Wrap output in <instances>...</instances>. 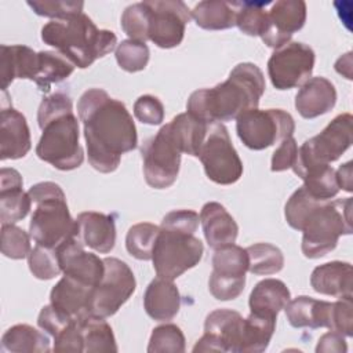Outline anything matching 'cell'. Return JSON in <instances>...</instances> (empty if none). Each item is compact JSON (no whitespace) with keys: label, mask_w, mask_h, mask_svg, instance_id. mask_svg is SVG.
Returning a JSON list of instances; mask_svg holds the SVG:
<instances>
[{"label":"cell","mask_w":353,"mask_h":353,"mask_svg":"<svg viewBox=\"0 0 353 353\" xmlns=\"http://www.w3.org/2000/svg\"><path fill=\"white\" fill-rule=\"evenodd\" d=\"M310 285L323 295L352 298V265L342 261L320 265L310 274Z\"/></svg>","instance_id":"484cf974"},{"label":"cell","mask_w":353,"mask_h":353,"mask_svg":"<svg viewBox=\"0 0 353 353\" xmlns=\"http://www.w3.org/2000/svg\"><path fill=\"white\" fill-rule=\"evenodd\" d=\"M28 265L32 274L39 280H51L62 272L55 248L39 244L30 250L28 255Z\"/></svg>","instance_id":"ee69618b"},{"label":"cell","mask_w":353,"mask_h":353,"mask_svg":"<svg viewBox=\"0 0 353 353\" xmlns=\"http://www.w3.org/2000/svg\"><path fill=\"white\" fill-rule=\"evenodd\" d=\"M263 92L262 70L251 62H243L232 69L223 83L192 92L186 112L208 124L225 123L236 120L250 109H256Z\"/></svg>","instance_id":"7a4b0ae2"},{"label":"cell","mask_w":353,"mask_h":353,"mask_svg":"<svg viewBox=\"0 0 353 353\" xmlns=\"http://www.w3.org/2000/svg\"><path fill=\"white\" fill-rule=\"evenodd\" d=\"M248 254V272L258 276L279 273L284 266L281 250L269 243H256L245 248Z\"/></svg>","instance_id":"d590c367"},{"label":"cell","mask_w":353,"mask_h":353,"mask_svg":"<svg viewBox=\"0 0 353 353\" xmlns=\"http://www.w3.org/2000/svg\"><path fill=\"white\" fill-rule=\"evenodd\" d=\"M30 250V234L14 223L1 225V252L4 256L23 259Z\"/></svg>","instance_id":"f6af8a7d"},{"label":"cell","mask_w":353,"mask_h":353,"mask_svg":"<svg viewBox=\"0 0 353 353\" xmlns=\"http://www.w3.org/2000/svg\"><path fill=\"white\" fill-rule=\"evenodd\" d=\"M331 302L319 301L312 296L299 295L290 299L284 306L288 323L295 328L328 327Z\"/></svg>","instance_id":"4316f807"},{"label":"cell","mask_w":353,"mask_h":353,"mask_svg":"<svg viewBox=\"0 0 353 353\" xmlns=\"http://www.w3.org/2000/svg\"><path fill=\"white\" fill-rule=\"evenodd\" d=\"M159 230L160 226L149 222H139L132 225L125 236V248L128 254L139 261L152 259V252Z\"/></svg>","instance_id":"8d00e7d4"},{"label":"cell","mask_w":353,"mask_h":353,"mask_svg":"<svg viewBox=\"0 0 353 353\" xmlns=\"http://www.w3.org/2000/svg\"><path fill=\"white\" fill-rule=\"evenodd\" d=\"M77 113L84 125L88 163L103 174L116 171L121 154L138 145L137 128L125 105L102 88H90L79 98Z\"/></svg>","instance_id":"6da1fadb"},{"label":"cell","mask_w":353,"mask_h":353,"mask_svg":"<svg viewBox=\"0 0 353 353\" xmlns=\"http://www.w3.org/2000/svg\"><path fill=\"white\" fill-rule=\"evenodd\" d=\"M352 167L353 163L347 161L345 164H342L338 171H336V181H338V186L339 189H343L346 192H352L353 190V178H352Z\"/></svg>","instance_id":"11a10c76"},{"label":"cell","mask_w":353,"mask_h":353,"mask_svg":"<svg viewBox=\"0 0 353 353\" xmlns=\"http://www.w3.org/2000/svg\"><path fill=\"white\" fill-rule=\"evenodd\" d=\"M291 299L287 285L279 279H265L255 284L250 294L248 305L251 313L277 317L279 312Z\"/></svg>","instance_id":"83f0119b"},{"label":"cell","mask_w":353,"mask_h":353,"mask_svg":"<svg viewBox=\"0 0 353 353\" xmlns=\"http://www.w3.org/2000/svg\"><path fill=\"white\" fill-rule=\"evenodd\" d=\"M54 352H84L83 335L77 321L70 323L54 336Z\"/></svg>","instance_id":"816d5d0a"},{"label":"cell","mask_w":353,"mask_h":353,"mask_svg":"<svg viewBox=\"0 0 353 353\" xmlns=\"http://www.w3.org/2000/svg\"><path fill=\"white\" fill-rule=\"evenodd\" d=\"M277 317L250 313L243 321L240 353H261L268 349L276 330Z\"/></svg>","instance_id":"1f68e13d"},{"label":"cell","mask_w":353,"mask_h":353,"mask_svg":"<svg viewBox=\"0 0 353 353\" xmlns=\"http://www.w3.org/2000/svg\"><path fill=\"white\" fill-rule=\"evenodd\" d=\"M116 61L119 66L130 73L141 72L149 62V48L145 43L137 40H123L116 47Z\"/></svg>","instance_id":"b9f144b4"},{"label":"cell","mask_w":353,"mask_h":353,"mask_svg":"<svg viewBox=\"0 0 353 353\" xmlns=\"http://www.w3.org/2000/svg\"><path fill=\"white\" fill-rule=\"evenodd\" d=\"M314 51L305 43L288 41L276 48L268 61V74L274 88L291 90L305 84L313 72Z\"/></svg>","instance_id":"4fadbf2b"},{"label":"cell","mask_w":353,"mask_h":353,"mask_svg":"<svg viewBox=\"0 0 353 353\" xmlns=\"http://www.w3.org/2000/svg\"><path fill=\"white\" fill-rule=\"evenodd\" d=\"M149 22H150V15L145 1L128 6L123 11L121 19H120V25L124 33L131 40H137L142 43L149 40Z\"/></svg>","instance_id":"ab89813d"},{"label":"cell","mask_w":353,"mask_h":353,"mask_svg":"<svg viewBox=\"0 0 353 353\" xmlns=\"http://www.w3.org/2000/svg\"><path fill=\"white\" fill-rule=\"evenodd\" d=\"M1 350L10 353H47L51 350L50 339L29 324H17L1 336Z\"/></svg>","instance_id":"4dcf8cb0"},{"label":"cell","mask_w":353,"mask_h":353,"mask_svg":"<svg viewBox=\"0 0 353 353\" xmlns=\"http://www.w3.org/2000/svg\"><path fill=\"white\" fill-rule=\"evenodd\" d=\"M298 153V143L294 137L285 138L280 142L279 148L273 152L270 170L273 172H281L288 168H292Z\"/></svg>","instance_id":"f5cc1de1"},{"label":"cell","mask_w":353,"mask_h":353,"mask_svg":"<svg viewBox=\"0 0 353 353\" xmlns=\"http://www.w3.org/2000/svg\"><path fill=\"white\" fill-rule=\"evenodd\" d=\"M84 247L85 245L77 239V236H73L59 244L55 251L61 270L65 276L90 287H95L102 280L105 263L98 255L87 252Z\"/></svg>","instance_id":"2e32d148"},{"label":"cell","mask_w":353,"mask_h":353,"mask_svg":"<svg viewBox=\"0 0 353 353\" xmlns=\"http://www.w3.org/2000/svg\"><path fill=\"white\" fill-rule=\"evenodd\" d=\"M335 70L339 74H343L346 79H352V52H347L338 58L335 62Z\"/></svg>","instance_id":"9f6ffc18"},{"label":"cell","mask_w":353,"mask_h":353,"mask_svg":"<svg viewBox=\"0 0 353 353\" xmlns=\"http://www.w3.org/2000/svg\"><path fill=\"white\" fill-rule=\"evenodd\" d=\"M168 124L182 153L199 157L210 124L193 117L188 112L179 113Z\"/></svg>","instance_id":"f546056e"},{"label":"cell","mask_w":353,"mask_h":353,"mask_svg":"<svg viewBox=\"0 0 353 353\" xmlns=\"http://www.w3.org/2000/svg\"><path fill=\"white\" fill-rule=\"evenodd\" d=\"M102 280L92 288L90 314L97 317L113 316L134 294L137 281L130 266L119 258H105Z\"/></svg>","instance_id":"7c38bea8"},{"label":"cell","mask_w":353,"mask_h":353,"mask_svg":"<svg viewBox=\"0 0 353 353\" xmlns=\"http://www.w3.org/2000/svg\"><path fill=\"white\" fill-rule=\"evenodd\" d=\"M321 203H324V201L314 199V197L303 188V185H302L301 188H298V189L291 194V197H290L288 201L285 203V207H284V216H285L287 223H288L292 229L301 232L302 225H303V221H305V218L307 216V214H309L314 207H317V205L321 204Z\"/></svg>","instance_id":"7bdbcfd3"},{"label":"cell","mask_w":353,"mask_h":353,"mask_svg":"<svg viewBox=\"0 0 353 353\" xmlns=\"http://www.w3.org/2000/svg\"><path fill=\"white\" fill-rule=\"evenodd\" d=\"M352 197L328 200L314 207L303 221L302 252L309 259H317L332 251L342 234H350Z\"/></svg>","instance_id":"8992f818"},{"label":"cell","mask_w":353,"mask_h":353,"mask_svg":"<svg viewBox=\"0 0 353 353\" xmlns=\"http://www.w3.org/2000/svg\"><path fill=\"white\" fill-rule=\"evenodd\" d=\"M134 116L141 123L159 125L164 120V106L157 97L141 95L134 103Z\"/></svg>","instance_id":"681fc988"},{"label":"cell","mask_w":353,"mask_h":353,"mask_svg":"<svg viewBox=\"0 0 353 353\" xmlns=\"http://www.w3.org/2000/svg\"><path fill=\"white\" fill-rule=\"evenodd\" d=\"M28 6L33 10L34 14L40 17H47L52 19H62L73 14L83 12L84 3L83 1H61V0H52V1H28Z\"/></svg>","instance_id":"7dc6e473"},{"label":"cell","mask_w":353,"mask_h":353,"mask_svg":"<svg viewBox=\"0 0 353 353\" xmlns=\"http://www.w3.org/2000/svg\"><path fill=\"white\" fill-rule=\"evenodd\" d=\"M145 181L150 188H170L178 178L182 150L176 143L170 124L146 139L141 148Z\"/></svg>","instance_id":"30bf717a"},{"label":"cell","mask_w":353,"mask_h":353,"mask_svg":"<svg viewBox=\"0 0 353 353\" xmlns=\"http://www.w3.org/2000/svg\"><path fill=\"white\" fill-rule=\"evenodd\" d=\"M204 247L194 233L160 225L153 247L152 262L159 277L175 280L194 268L203 258Z\"/></svg>","instance_id":"52a82bcc"},{"label":"cell","mask_w":353,"mask_h":353,"mask_svg":"<svg viewBox=\"0 0 353 353\" xmlns=\"http://www.w3.org/2000/svg\"><path fill=\"white\" fill-rule=\"evenodd\" d=\"M316 352L317 353H321V352H325V353H346L347 352V345H346V341H345V336L339 332H335V331H330V332H325L320 336L319 339V343L316 346Z\"/></svg>","instance_id":"db71d44e"},{"label":"cell","mask_w":353,"mask_h":353,"mask_svg":"<svg viewBox=\"0 0 353 353\" xmlns=\"http://www.w3.org/2000/svg\"><path fill=\"white\" fill-rule=\"evenodd\" d=\"M248 270L247 250L233 244L216 248L212 255V273L226 277H245Z\"/></svg>","instance_id":"e575fe53"},{"label":"cell","mask_w":353,"mask_h":353,"mask_svg":"<svg viewBox=\"0 0 353 353\" xmlns=\"http://www.w3.org/2000/svg\"><path fill=\"white\" fill-rule=\"evenodd\" d=\"M269 1H237L236 26L248 36H262L268 25Z\"/></svg>","instance_id":"f35d334b"},{"label":"cell","mask_w":353,"mask_h":353,"mask_svg":"<svg viewBox=\"0 0 353 353\" xmlns=\"http://www.w3.org/2000/svg\"><path fill=\"white\" fill-rule=\"evenodd\" d=\"M28 193L36 204L29 223V234L36 244L57 248L76 236V219L72 218L66 196L58 183L39 182L29 188Z\"/></svg>","instance_id":"5b68a950"},{"label":"cell","mask_w":353,"mask_h":353,"mask_svg":"<svg viewBox=\"0 0 353 353\" xmlns=\"http://www.w3.org/2000/svg\"><path fill=\"white\" fill-rule=\"evenodd\" d=\"M41 40L80 69L91 66L98 58L113 51L117 44L112 30L98 29L84 12L51 19L41 28Z\"/></svg>","instance_id":"277c9868"},{"label":"cell","mask_w":353,"mask_h":353,"mask_svg":"<svg viewBox=\"0 0 353 353\" xmlns=\"http://www.w3.org/2000/svg\"><path fill=\"white\" fill-rule=\"evenodd\" d=\"M190 17L205 30H223L236 26L237 1L204 0L194 6Z\"/></svg>","instance_id":"f1b7e54d"},{"label":"cell","mask_w":353,"mask_h":353,"mask_svg":"<svg viewBox=\"0 0 353 353\" xmlns=\"http://www.w3.org/2000/svg\"><path fill=\"white\" fill-rule=\"evenodd\" d=\"M306 22V3L302 0H279L268 11V25L261 36L270 48L287 44L292 34L303 28Z\"/></svg>","instance_id":"e0dca14e"},{"label":"cell","mask_w":353,"mask_h":353,"mask_svg":"<svg viewBox=\"0 0 353 353\" xmlns=\"http://www.w3.org/2000/svg\"><path fill=\"white\" fill-rule=\"evenodd\" d=\"M143 307L148 316L156 321L174 319L181 309V295L172 280L159 276L153 279L146 287Z\"/></svg>","instance_id":"d4e9b609"},{"label":"cell","mask_w":353,"mask_h":353,"mask_svg":"<svg viewBox=\"0 0 353 353\" xmlns=\"http://www.w3.org/2000/svg\"><path fill=\"white\" fill-rule=\"evenodd\" d=\"M74 320L69 319L66 314H63L62 312H59L55 306L46 305L41 307L39 317H37V324L39 327L48 332L50 335H52V338L55 335H58L63 328H66L70 323H73Z\"/></svg>","instance_id":"f907efd6"},{"label":"cell","mask_w":353,"mask_h":353,"mask_svg":"<svg viewBox=\"0 0 353 353\" xmlns=\"http://www.w3.org/2000/svg\"><path fill=\"white\" fill-rule=\"evenodd\" d=\"M76 223V236L85 247L99 254H108L113 250L116 243V225L112 215L85 211L77 215Z\"/></svg>","instance_id":"ffe728a7"},{"label":"cell","mask_w":353,"mask_h":353,"mask_svg":"<svg viewBox=\"0 0 353 353\" xmlns=\"http://www.w3.org/2000/svg\"><path fill=\"white\" fill-rule=\"evenodd\" d=\"M92 288L63 274L50 292V303L69 319L79 321L90 316Z\"/></svg>","instance_id":"44dd1931"},{"label":"cell","mask_w":353,"mask_h":353,"mask_svg":"<svg viewBox=\"0 0 353 353\" xmlns=\"http://www.w3.org/2000/svg\"><path fill=\"white\" fill-rule=\"evenodd\" d=\"M245 277H226L211 272L208 288L211 295L218 301H232L244 291Z\"/></svg>","instance_id":"c3c4849f"},{"label":"cell","mask_w":353,"mask_h":353,"mask_svg":"<svg viewBox=\"0 0 353 353\" xmlns=\"http://www.w3.org/2000/svg\"><path fill=\"white\" fill-rule=\"evenodd\" d=\"M243 316L230 309H216L204 321V335L193 346V352L240 353Z\"/></svg>","instance_id":"9a60e30c"},{"label":"cell","mask_w":353,"mask_h":353,"mask_svg":"<svg viewBox=\"0 0 353 353\" xmlns=\"http://www.w3.org/2000/svg\"><path fill=\"white\" fill-rule=\"evenodd\" d=\"M77 323L83 335L84 352H117L114 334L105 319L90 314Z\"/></svg>","instance_id":"d6a6232c"},{"label":"cell","mask_w":353,"mask_h":353,"mask_svg":"<svg viewBox=\"0 0 353 353\" xmlns=\"http://www.w3.org/2000/svg\"><path fill=\"white\" fill-rule=\"evenodd\" d=\"M0 51L3 91H6L15 79H29L34 81L39 72V52L22 44H1Z\"/></svg>","instance_id":"cb8c5ba5"},{"label":"cell","mask_w":353,"mask_h":353,"mask_svg":"<svg viewBox=\"0 0 353 353\" xmlns=\"http://www.w3.org/2000/svg\"><path fill=\"white\" fill-rule=\"evenodd\" d=\"M37 123L41 128L36 146L37 157L61 171L79 168L84 152L79 142V121L73 113L72 98L65 92H54L43 98L37 110Z\"/></svg>","instance_id":"3957f363"},{"label":"cell","mask_w":353,"mask_h":353,"mask_svg":"<svg viewBox=\"0 0 353 353\" xmlns=\"http://www.w3.org/2000/svg\"><path fill=\"white\" fill-rule=\"evenodd\" d=\"M74 65L62 54L55 51H39V72L34 79L40 91L48 92L52 84L68 79Z\"/></svg>","instance_id":"836d02e7"},{"label":"cell","mask_w":353,"mask_h":353,"mask_svg":"<svg viewBox=\"0 0 353 353\" xmlns=\"http://www.w3.org/2000/svg\"><path fill=\"white\" fill-rule=\"evenodd\" d=\"M22 176L14 168L0 171V221L1 225L23 219L32 207L29 193L22 190Z\"/></svg>","instance_id":"d6986e66"},{"label":"cell","mask_w":353,"mask_h":353,"mask_svg":"<svg viewBox=\"0 0 353 353\" xmlns=\"http://www.w3.org/2000/svg\"><path fill=\"white\" fill-rule=\"evenodd\" d=\"M200 222L204 237L212 250L233 244L239 234V226L226 208L216 203H205L200 211Z\"/></svg>","instance_id":"603a6c76"},{"label":"cell","mask_w":353,"mask_h":353,"mask_svg":"<svg viewBox=\"0 0 353 353\" xmlns=\"http://www.w3.org/2000/svg\"><path fill=\"white\" fill-rule=\"evenodd\" d=\"M336 102V90L325 77H312L301 85L295 95V109L303 119H314L328 113Z\"/></svg>","instance_id":"7402d4cb"},{"label":"cell","mask_w":353,"mask_h":353,"mask_svg":"<svg viewBox=\"0 0 353 353\" xmlns=\"http://www.w3.org/2000/svg\"><path fill=\"white\" fill-rule=\"evenodd\" d=\"M199 159L207 178L218 185H232L243 175V161L222 123L210 124Z\"/></svg>","instance_id":"8fae6325"},{"label":"cell","mask_w":353,"mask_h":353,"mask_svg":"<svg viewBox=\"0 0 353 353\" xmlns=\"http://www.w3.org/2000/svg\"><path fill=\"white\" fill-rule=\"evenodd\" d=\"M145 3L150 15L149 40L160 48L179 46L190 19L188 6L181 0H149Z\"/></svg>","instance_id":"5bb4252c"},{"label":"cell","mask_w":353,"mask_h":353,"mask_svg":"<svg viewBox=\"0 0 353 353\" xmlns=\"http://www.w3.org/2000/svg\"><path fill=\"white\" fill-rule=\"evenodd\" d=\"M352 298H339L331 302L328 330L342 334L343 336H353V314H352Z\"/></svg>","instance_id":"bcb514c9"},{"label":"cell","mask_w":353,"mask_h":353,"mask_svg":"<svg viewBox=\"0 0 353 353\" xmlns=\"http://www.w3.org/2000/svg\"><path fill=\"white\" fill-rule=\"evenodd\" d=\"M32 148L30 131L25 116L12 106L3 105L0 112V159L25 157Z\"/></svg>","instance_id":"ac0fdd59"},{"label":"cell","mask_w":353,"mask_h":353,"mask_svg":"<svg viewBox=\"0 0 353 353\" xmlns=\"http://www.w3.org/2000/svg\"><path fill=\"white\" fill-rule=\"evenodd\" d=\"M294 117L283 109H250L236 119L240 141L252 150H262L292 137Z\"/></svg>","instance_id":"9c48e42d"},{"label":"cell","mask_w":353,"mask_h":353,"mask_svg":"<svg viewBox=\"0 0 353 353\" xmlns=\"http://www.w3.org/2000/svg\"><path fill=\"white\" fill-rule=\"evenodd\" d=\"M301 179L303 181V188L314 199L321 201L331 200L339 192L336 171L331 165L313 168L303 174Z\"/></svg>","instance_id":"74e56055"},{"label":"cell","mask_w":353,"mask_h":353,"mask_svg":"<svg viewBox=\"0 0 353 353\" xmlns=\"http://www.w3.org/2000/svg\"><path fill=\"white\" fill-rule=\"evenodd\" d=\"M352 121L350 113L338 114L320 134L305 141L298 149L294 172L302 178L307 171L338 160L352 145Z\"/></svg>","instance_id":"ba28073f"},{"label":"cell","mask_w":353,"mask_h":353,"mask_svg":"<svg viewBox=\"0 0 353 353\" xmlns=\"http://www.w3.org/2000/svg\"><path fill=\"white\" fill-rule=\"evenodd\" d=\"M149 353H182L185 352V335L175 324H161L153 328L149 345Z\"/></svg>","instance_id":"60d3db41"}]
</instances>
